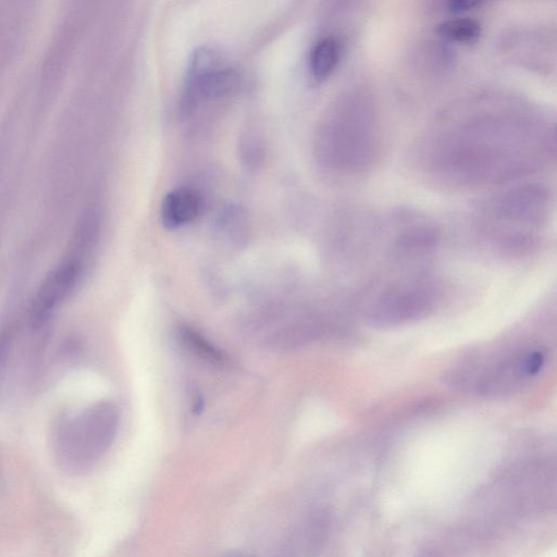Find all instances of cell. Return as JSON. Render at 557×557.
<instances>
[{"label": "cell", "mask_w": 557, "mask_h": 557, "mask_svg": "<svg viewBox=\"0 0 557 557\" xmlns=\"http://www.w3.org/2000/svg\"><path fill=\"white\" fill-rule=\"evenodd\" d=\"M82 267L83 264L78 259L69 256L49 272L33 299L31 318L35 328L45 325L59 304L76 288Z\"/></svg>", "instance_id": "277c9868"}, {"label": "cell", "mask_w": 557, "mask_h": 557, "mask_svg": "<svg viewBox=\"0 0 557 557\" xmlns=\"http://www.w3.org/2000/svg\"><path fill=\"white\" fill-rule=\"evenodd\" d=\"M180 337L184 345L195 355L200 356L202 360L212 364L226 362V355L197 331L184 327L180 330Z\"/></svg>", "instance_id": "52a82bcc"}, {"label": "cell", "mask_w": 557, "mask_h": 557, "mask_svg": "<svg viewBox=\"0 0 557 557\" xmlns=\"http://www.w3.org/2000/svg\"><path fill=\"white\" fill-rule=\"evenodd\" d=\"M341 57V46L334 37H325L320 40L313 48L309 57V68L317 80L329 78L336 70Z\"/></svg>", "instance_id": "8992f818"}, {"label": "cell", "mask_w": 557, "mask_h": 557, "mask_svg": "<svg viewBox=\"0 0 557 557\" xmlns=\"http://www.w3.org/2000/svg\"><path fill=\"white\" fill-rule=\"evenodd\" d=\"M202 208V198L197 192L181 188L170 192L163 202L162 220L168 229H176L193 221Z\"/></svg>", "instance_id": "5b68a950"}, {"label": "cell", "mask_w": 557, "mask_h": 557, "mask_svg": "<svg viewBox=\"0 0 557 557\" xmlns=\"http://www.w3.org/2000/svg\"><path fill=\"white\" fill-rule=\"evenodd\" d=\"M0 353H2V344H0Z\"/></svg>", "instance_id": "30bf717a"}, {"label": "cell", "mask_w": 557, "mask_h": 557, "mask_svg": "<svg viewBox=\"0 0 557 557\" xmlns=\"http://www.w3.org/2000/svg\"><path fill=\"white\" fill-rule=\"evenodd\" d=\"M547 363L540 345L505 346L466 358L450 373L452 386L484 396H503L522 389Z\"/></svg>", "instance_id": "6da1fadb"}, {"label": "cell", "mask_w": 557, "mask_h": 557, "mask_svg": "<svg viewBox=\"0 0 557 557\" xmlns=\"http://www.w3.org/2000/svg\"><path fill=\"white\" fill-rule=\"evenodd\" d=\"M440 299L437 281L427 274L395 278L370 294L364 314L370 324L396 327L428 316Z\"/></svg>", "instance_id": "7a4b0ae2"}, {"label": "cell", "mask_w": 557, "mask_h": 557, "mask_svg": "<svg viewBox=\"0 0 557 557\" xmlns=\"http://www.w3.org/2000/svg\"><path fill=\"white\" fill-rule=\"evenodd\" d=\"M227 557H243V556L240 555V554H230V555L227 556Z\"/></svg>", "instance_id": "9c48e42d"}, {"label": "cell", "mask_w": 557, "mask_h": 557, "mask_svg": "<svg viewBox=\"0 0 557 557\" xmlns=\"http://www.w3.org/2000/svg\"><path fill=\"white\" fill-rule=\"evenodd\" d=\"M216 53L203 48L197 51L191 61L187 93L184 107L192 109L196 105L214 101L232 94L238 88V74L221 66Z\"/></svg>", "instance_id": "3957f363"}, {"label": "cell", "mask_w": 557, "mask_h": 557, "mask_svg": "<svg viewBox=\"0 0 557 557\" xmlns=\"http://www.w3.org/2000/svg\"><path fill=\"white\" fill-rule=\"evenodd\" d=\"M440 33L452 42L470 44L479 39L481 29L475 20L457 19L443 23Z\"/></svg>", "instance_id": "ba28073f"}]
</instances>
